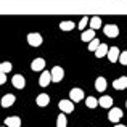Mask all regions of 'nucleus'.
Wrapping results in <instances>:
<instances>
[{
    "label": "nucleus",
    "instance_id": "obj_1",
    "mask_svg": "<svg viewBox=\"0 0 127 127\" xmlns=\"http://www.w3.org/2000/svg\"><path fill=\"white\" fill-rule=\"evenodd\" d=\"M52 82H61L63 77H64V69L61 66H53L52 71Z\"/></svg>",
    "mask_w": 127,
    "mask_h": 127
},
{
    "label": "nucleus",
    "instance_id": "obj_2",
    "mask_svg": "<svg viewBox=\"0 0 127 127\" xmlns=\"http://www.w3.org/2000/svg\"><path fill=\"white\" fill-rule=\"evenodd\" d=\"M103 32H105L106 37L114 39V37H118V35H119V28L116 24H106L105 28H103Z\"/></svg>",
    "mask_w": 127,
    "mask_h": 127
},
{
    "label": "nucleus",
    "instance_id": "obj_3",
    "mask_svg": "<svg viewBox=\"0 0 127 127\" xmlns=\"http://www.w3.org/2000/svg\"><path fill=\"white\" fill-rule=\"evenodd\" d=\"M108 119L111 122H119L122 119V109L121 108H114V106H113V108L109 109V113H108Z\"/></svg>",
    "mask_w": 127,
    "mask_h": 127
},
{
    "label": "nucleus",
    "instance_id": "obj_4",
    "mask_svg": "<svg viewBox=\"0 0 127 127\" xmlns=\"http://www.w3.org/2000/svg\"><path fill=\"white\" fill-rule=\"evenodd\" d=\"M28 42L31 47H39L42 45V35L39 32H31V34H28Z\"/></svg>",
    "mask_w": 127,
    "mask_h": 127
},
{
    "label": "nucleus",
    "instance_id": "obj_5",
    "mask_svg": "<svg viewBox=\"0 0 127 127\" xmlns=\"http://www.w3.org/2000/svg\"><path fill=\"white\" fill-rule=\"evenodd\" d=\"M69 100L74 103L81 101V100H84V92H82V89H77V87H74V89L69 92Z\"/></svg>",
    "mask_w": 127,
    "mask_h": 127
},
{
    "label": "nucleus",
    "instance_id": "obj_6",
    "mask_svg": "<svg viewBox=\"0 0 127 127\" xmlns=\"http://www.w3.org/2000/svg\"><path fill=\"white\" fill-rule=\"evenodd\" d=\"M58 108L63 113H72L74 111V101H71V100H61L58 103Z\"/></svg>",
    "mask_w": 127,
    "mask_h": 127
},
{
    "label": "nucleus",
    "instance_id": "obj_7",
    "mask_svg": "<svg viewBox=\"0 0 127 127\" xmlns=\"http://www.w3.org/2000/svg\"><path fill=\"white\" fill-rule=\"evenodd\" d=\"M108 60L111 63H116V61H119V56H121V52H119V48L118 47H111V48L108 50Z\"/></svg>",
    "mask_w": 127,
    "mask_h": 127
},
{
    "label": "nucleus",
    "instance_id": "obj_8",
    "mask_svg": "<svg viewBox=\"0 0 127 127\" xmlns=\"http://www.w3.org/2000/svg\"><path fill=\"white\" fill-rule=\"evenodd\" d=\"M11 84L16 87V89H19V90H23L26 87V79L23 77L21 74H16V76H13V79H11Z\"/></svg>",
    "mask_w": 127,
    "mask_h": 127
},
{
    "label": "nucleus",
    "instance_id": "obj_9",
    "mask_svg": "<svg viewBox=\"0 0 127 127\" xmlns=\"http://www.w3.org/2000/svg\"><path fill=\"white\" fill-rule=\"evenodd\" d=\"M113 101H114V100H113L109 95H103L101 98L98 100V105L101 106V108H108V109H111V108H113Z\"/></svg>",
    "mask_w": 127,
    "mask_h": 127
},
{
    "label": "nucleus",
    "instance_id": "obj_10",
    "mask_svg": "<svg viewBox=\"0 0 127 127\" xmlns=\"http://www.w3.org/2000/svg\"><path fill=\"white\" fill-rule=\"evenodd\" d=\"M50 82H52V72L43 71L40 74V77H39V84H40V87H47Z\"/></svg>",
    "mask_w": 127,
    "mask_h": 127
},
{
    "label": "nucleus",
    "instance_id": "obj_11",
    "mask_svg": "<svg viewBox=\"0 0 127 127\" xmlns=\"http://www.w3.org/2000/svg\"><path fill=\"white\" fill-rule=\"evenodd\" d=\"M113 87H114L116 90H124V89H127V77H126V76H122V77L113 81Z\"/></svg>",
    "mask_w": 127,
    "mask_h": 127
},
{
    "label": "nucleus",
    "instance_id": "obj_12",
    "mask_svg": "<svg viewBox=\"0 0 127 127\" xmlns=\"http://www.w3.org/2000/svg\"><path fill=\"white\" fill-rule=\"evenodd\" d=\"M15 101H16V96L11 95V93H6V95L2 98V101H0V103H2L3 108H10V106H11Z\"/></svg>",
    "mask_w": 127,
    "mask_h": 127
},
{
    "label": "nucleus",
    "instance_id": "obj_13",
    "mask_svg": "<svg viewBox=\"0 0 127 127\" xmlns=\"http://www.w3.org/2000/svg\"><path fill=\"white\" fill-rule=\"evenodd\" d=\"M45 68V60L43 58H35L34 61L31 63V69L32 71H42Z\"/></svg>",
    "mask_w": 127,
    "mask_h": 127
},
{
    "label": "nucleus",
    "instance_id": "obj_14",
    "mask_svg": "<svg viewBox=\"0 0 127 127\" xmlns=\"http://www.w3.org/2000/svg\"><path fill=\"white\" fill-rule=\"evenodd\" d=\"M106 87H108V82H106L105 77H101V76L96 77V81H95V90H98V92H105Z\"/></svg>",
    "mask_w": 127,
    "mask_h": 127
},
{
    "label": "nucleus",
    "instance_id": "obj_15",
    "mask_svg": "<svg viewBox=\"0 0 127 127\" xmlns=\"http://www.w3.org/2000/svg\"><path fill=\"white\" fill-rule=\"evenodd\" d=\"M5 126L6 127H21V119L18 116H11V118L5 119Z\"/></svg>",
    "mask_w": 127,
    "mask_h": 127
},
{
    "label": "nucleus",
    "instance_id": "obj_16",
    "mask_svg": "<svg viewBox=\"0 0 127 127\" xmlns=\"http://www.w3.org/2000/svg\"><path fill=\"white\" fill-rule=\"evenodd\" d=\"M93 39H95V31H93V29H87V31H84L82 35H81L82 42H92Z\"/></svg>",
    "mask_w": 127,
    "mask_h": 127
},
{
    "label": "nucleus",
    "instance_id": "obj_17",
    "mask_svg": "<svg viewBox=\"0 0 127 127\" xmlns=\"http://www.w3.org/2000/svg\"><path fill=\"white\" fill-rule=\"evenodd\" d=\"M108 50H109V47L106 45V43H100V47L96 48V52H95V56H96V58H103V56L108 55Z\"/></svg>",
    "mask_w": 127,
    "mask_h": 127
},
{
    "label": "nucleus",
    "instance_id": "obj_18",
    "mask_svg": "<svg viewBox=\"0 0 127 127\" xmlns=\"http://www.w3.org/2000/svg\"><path fill=\"white\" fill-rule=\"evenodd\" d=\"M37 105L40 106V108H43V106H47L50 103V96H48V93H40V95L37 96Z\"/></svg>",
    "mask_w": 127,
    "mask_h": 127
},
{
    "label": "nucleus",
    "instance_id": "obj_19",
    "mask_svg": "<svg viewBox=\"0 0 127 127\" xmlns=\"http://www.w3.org/2000/svg\"><path fill=\"white\" fill-rule=\"evenodd\" d=\"M89 24H90V29H93V31H95V29H100V26H101V18H100V16H92Z\"/></svg>",
    "mask_w": 127,
    "mask_h": 127
},
{
    "label": "nucleus",
    "instance_id": "obj_20",
    "mask_svg": "<svg viewBox=\"0 0 127 127\" xmlns=\"http://www.w3.org/2000/svg\"><path fill=\"white\" fill-rule=\"evenodd\" d=\"M60 29L61 31H72L74 29V23L72 21H61L60 23Z\"/></svg>",
    "mask_w": 127,
    "mask_h": 127
},
{
    "label": "nucleus",
    "instance_id": "obj_21",
    "mask_svg": "<svg viewBox=\"0 0 127 127\" xmlns=\"http://www.w3.org/2000/svg\"><path fill=\"white\" fill-rule=\"evenodd\" d=\"M85 105H87V108H96L98 106V100L95 98V96H87V100H85Z\"/></svg>",
    "mask_w": 127,
    "mask_h": 127
},
{
    "label": "nucleus",
    "instance_id": "obj_22",
    "mask_svg": "<svg viewBox=\"0 0 127 127\" xmlns=\"http://www.w3.org/2000/svg\"><path fill=\"white\" fill-rule=\"evenodd\" d=\"M68 126V119H66L64 114H60L58 119H56V127H66Z\"/></svg>",
    "mask_w": 127,
    "mask_h": 127
},
{
    "label": "nucleus",
    "instance_id": "obj_23",
    "mask_svg": "<svg viewBox=\"0 0 127 127\" xmlns=\"http://www.w3.org/2000/svg\"><path fill=\"white\" fill-rule=\"evenodd\" d=\"M11 68H13V66H11V63H8V61L0 63V72H5V74H6V72H10V71H11Z\"/></svg>",
    "mask_w": 127,
    "mask_h": 127
},
{
    "label": "nucleus",
    "instance_id": "obj_24",
    "mask_svg": "<svg viewBox=\"0 0 127 127\" xmlns=\"http://www.w3.org/2000/svg\"><path fill=\"white\" fill-rule=\"evenodd\" d=\"M98 47H100V40H98V39H93L92 42H89V50H90V52L95 53Z\"/></svg>",
    "mask_w": 127,
    "mask_h": 127
},
{
    "label": "nucleus",
    "instance_id": "obj_25",
    "mask_svg": "<svg viewBox=\"0 0 127 127\" xmlns=\"http://www.w3.org/2000/svg\"><path fill=\"white\" fill-rule=\"evenodd\" d=\"M90 23V18H87V16H84V18L81 19V23L77 24V28L81 29V31H85V28H87V24Z\"/></svg>",
    "mask_w": 127,
    "mask_h": 127
},
{
    "label": "nucleus",
    "instance_id": "obj_26",
    "mask_svg": "<svg viewBox=\"0 0 127 127\" xmlns=\"http://www.w3.org/2000/svg\"><path fill=\"white\" fill-rule=\"evenodd\" d=\"M119 63H121V64H124V66H127V50L121 53V56H119Z\"/></svg>",
    "mask_w": 127,
    "mask_h": 127
},
{
    "label": "nucleus",
    "instance_id": "obj_27",
    "mask_svg": "<svg viewBox=\"0 0 127 127\" xmlns=\"http://www.w3.org/2000/svg\"><path fill=\"white\" fill-rule=\"evenodd\" d=\"M5 82H6V76H5V72H0V85L5 84Z\"/></svg>",
    "mask_w": 127,
    "mask_h": 127
},
{
    "label": "nucleus",
    "instance_id": "obj_28",
    "mask_svg": "<svg viewBox=\"0 0 127 127\" xmlns=\"http://www.w3.org/2000/svg\"><path fill=\"white\" fill-rule=\"evenodd\" d=\"M114 127H126V126H124V124H116Z\"/></svg>",
    "mask_w": 127,
    "mask_h": 127
},
{
    "label": "nucleus",
    "instance_id": "obj_29",
    "mask_svg": "<svg viewBox=\"0 0 127 127\" xmlns=\"http://www.w3.org/2000/svg\"><path fill=\"white\" fill-rule=\"evenodd\" d=\"M126 108H127V101H126Z\"/></svg>",
    "mask_w": 127,
    "mask_h": 127
},
{
    "label": "nucleus",
    "instance_id": "obj_30",
    "mask_svg": "<svg viewBox=\"0 0 127 127\" xmlns=\"http://www.w3.org/2000/svg\"><path fill=\"white\" fill-rule=\"evenodd\" d=\"M2 127H6V126H2Z\"/></svg>",
    "mask_w": 127,
    "mask_h": 127
}]
</instances>
